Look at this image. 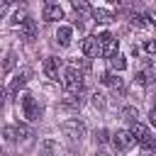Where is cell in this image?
<instances>
[{
	"label": "cell",
	"instance_id": "cell-1",
	"mask_svg": "<svg viewBox=\"0 0 156 156\" xmlns=\"http://www.w3.org/2000/svg\"><path fill=\"white\" fill-rule=\"evenodd\" d=\"M61 83L66 88V93H80L83 90V71L78 66H66L63 76H61Z\"/></svg>",
	"mask_w": 156,
	"mask_h": 156
},
{
	"label": "cell",
	"instance_id": "cell-2",
	"mask_svg": "<svg viewBox=\"0 0 156 156\" xmlns=\"http://www.w3.org/2000/svg\"><path fill=\"white\" fill-rule=\"evenodd\" d=\"M129 134H132L134 144H139L144 151H154V134L149 132V127H146V124L134 122V124H132V129H129Z\"/></svg>",
	"mask_w": 156,
	"mask_h": 156
},
{
	"label": "cell",
	"instance_id": "cell-3",
	"mask_svg": "<svg viewBox=\"0 0 156 156\" xmlns=\"http://www.w3.org/2000/svg\"><path fill=\"white\" fill-rule=\"evenodd\" d=\"M20 107H22V115H24L27 122H37V119L41 117V105H39V102L34 100V95H29V93L20 95Z\"/></svg>",
	"mask_w": 156,
	"mask_h": 156
},
{
	"label": "cell",
	"instance_id": "cell-4",
	"mask_svg": "<svg viewBox=\"0 0 156 156\" xmlns=\"http://www.w3.org/2000/svg\"><path fill=\"white\" fill-rule=\"evenodd\" d=\"M95 39H98V51H100V56L110 58V56H115V54H117L119 41H117V37H115V34H110V32H100Z\"/></svg>",
	"mask_w": 156,
	"mask_h": 156
},
{
	"label": "cell",
	"instance_id": "cell-5",
	"mask_svg": "<svg viewBox=\"0 0 156 156\" xmlns=\"http://www.w3.org/2000/svg\"><path fill=\"white\" fill-rule=\"evenodd\" d=\"M61 132L71 139V141H80L85 136V122L83 119H66L61 124Z\"/></svg>",
	"mask_w": 156,
	"mask_h": 156
},
{
	"label": "cell",
	"instance_id": "cell-6",
	"mask_svg": "<svg viewBox=\"0 0 156 156\" xmlns=\"http://www.w3.org/2000/svg\"><path fill=\"white\" fill-rule=\"evenodd\" d=\"M112 146H115L117 151H129V149L134 146V139H132L129 129H117V132L112 134Z\"/></svg>",
	"mask_w": 156,
	"mask_h": 156
},
{
	"label": "cell",
	"instance_id": "cell-7",
	"mask_svg": "<svg viewBox=\"0 0 156 156\" xmlns=\"http://www.w3.org/2000/svg\"><path fill=\"white\" fill-rule=\"evenodd\" d=\"M41 17H44V22H58V20H63V7L58 2H46L41 10Z\"/></svg>",
	"mask_w": 156,
	"mask_h": 156
},
{
	"label": "cell",
	"instance_id": "cell-8",
	"mask_svg": "<svg viewBox=\"0 0 156 156\" xmlns=\"http://www.w3.org/2000/svg\"><path fill=\"white\" fill-rule=\"evenodd\" d=\"M20 37H22V39H24L27 44H32V41L37 39V22L27 17V20H24V22L20 24Z\"/></svg>",
	"mask_w": 156,
	"mask_h": 156
},
{
	"label": "cell",
	"instance_id": "cell-9",
	"mask_svg": "<svg viewBox=\"0 0 156 156\" xmlns=\"http://www.w3.org/2000/svg\"><path fill=\"white\" fill-rule=\"evenodd\" d=\"M58 68H61V61H58V58H54V56L44 58L41 71H44V76H46L49 80H58Z\"/></svg>",
	"mask_w": 156,
	"mask_h": 156
},
{
	"label": "cell",
	"instance_id": "cell-10",
	"mask_svg": "<svg viewBox=\"0 0 156 156\" xmlns=\"http://www.w3.org/2000/svg\"><path fill=\"white\" fill-rule=\"evenodd\" d=\"M27 78H29V71H22V73H17L12 80H10V88H7V93H20L22 88H24V83H27Z\"/></svg>",
	"mask_w": 156,
	"mask_h": 156
},
{
	"label": "cell",
	"instance_id": "cell-11",
	"mask_svg": "<svg viewBox=\"0 0 156 156\" xmlns=\"http://www.w3.org/2000/svg\"><path fill=\"white\" fill-rule=\"evenodd\" d=\"M102 83L110 85L117 95H124V83H122V78H117V76H112V73H105V76H102Z\"/></svg>",
	"mask_w": 156,
	"mask_h": 156
},
{
	"label": "cell",
	"instance_id": "cell-12",
	"mask_svg": "<svg viewBox=\"0 0 156 156\" xmlns=\"http://www.w3.org/2000/svg\"><path fill=\"white\" fill-rule=\"evenodd\" d=\"M61 105H63L66 110H80V107H83V95H80V93H68Z\"/></svg>",
	"mask_w": 156,
	"mask_h": 156
},
{
	"label": "cell",
	"instance_id": "cell-13",
	"mask_svg": "<svg viewBox=\"0 0 156 156\" xmlns=\"http://www.w3.org/2000/svg\"><path fill=\"white\" fill-rule=\"evenodd\" d=\"M80 49H83L85 56H98V54H100V51H98V39H95V37H85L83 44H80Z\"/></svg>",
	"mask_w": 156,
	"mask_h": 156
},
{
	"label": "cell",
	"instance_id": "cell-14",
	"mask_svg": "<svg viewBox=\"0 0 156 156\" xmlns=\"http://www.w3.org/2000/svg\"><path fill=\"white\" fill-rule=\"evenodd\" d=\"M56 151H58V144L54 139H44L39 144V156H56Z\"/></svg>",
	"mask_w": 156,
	"mask_h": 156
},
{
	"label": "cell",
	"instance_id": "cell-15",
	"mask_svg": "<svg viewBox=\"0 0 156 156\" xmlns=\"http://www.w3.org/2000/svg\"><path fill=\"white\" fill-rule=\"evenodd\" d=\"M93 12V17H95V22H112L115 20V12H110V10H102V7H95V10H90Z\"/></svg>",
	"mask_w": 156,
	"mask_h": 156
},
{
	"label": "cell",
	"instance_id": "cell-16",
	"mask_svg": "<svg viewBox=\"0 0 156 156\" xmlns=\"http://www.w3.org/2000/svg\"><path fill=\"white\" fill-rule=\"evenodd\" d=\"M71 37H73V29H71V27H58L56 41H58L61 46H68V44H71Z\"/></svg>",
	"mask_w": 156,
	"mask_h": 156
},
{
	"label": "cell",
	"instance_id": "cell-17",
	"mask_svg": "<svg viewBox=\"0 0 156 156\" xmlns=\"http://www.w3.org/2000/svg\"><path fill=\"white\" fill-rule=\"evenodd\" d=\"M119 115H122V119H124V122H132V124H134V122H139V119H136V117H139V110H136L134 105H124Z\"/></svg>",
	"mask_w": 156,
	"mask_h": 156
},
{
	"label": "cell",
	"instance_id": "cell-18",
	"mask_svg": "<svg viewBox=\"0 0 156 156\" xmlns=\"http://www.w3.org/2000/svg\"><path fill=\"white\" fill-rule=\"evenodd\" d=\"M24 20H27V12H24V7H17V10L12 12V20H10V24H12V27H20Z\"/></svg>",
	"mask_w": 156,
	"mask_h": 156
},
{
	"label": "cell",
	"instance_id": "cell-19",
	"mask_svg": "<svg viewBox=\"0 0 156 156\" xmlns=\"http://www.w3.org/2000/svg\"><path fill=\"white\" fill-rule=\"evenodd\" d=\"M110 66H112L115 71H124V68H127V61H124L122 54H115V56H110Z\"/></svg>",
	"mask_w": 156,
	"mask_h": 156
},
{
	"label": "cell",
	"instance_id": "cell-20",
	"mask_svg": "<svg viewBox=\"0 0 156 156\" xmlns=\"http://www.w3.org/2000/svg\"><path fill=\"white\" fill-rule=\"evenodd\" d=\"M132 24L141 29V27H146V24H151V17H149V15H134V17H132Z\"/></svg>",
	"mask_w": 156,
	"mask_h": 156
},
{
	"label": "cell",
	"instance_id": "cell-21",
	"mask_svg": "<svg viewBox=\"0 0 156 156\" xmlns=\"http://www.w3.org/2000/svg\"><path fill=\"white\" fill-rule=\"evenodd\" d=\"M15 134H17L20 139H29V136H32V129H29L27 124H17V127H15Z\"/></svg>",
	"mask_w": 156,
	"mask_h": 156
},
{
	"label": "cell",
	"instance_id": "cell-22",
	"mask_svg": "<svg viewBox=\"0 0 156 156\" xmlns=\"http://www.w3.org/2000/svg\"><path fill=\"white\" fill-rule=\"evenodd\" d=\"M107 136H110L107 129H98V132H95V146H102V144L107 141Z\"/></svg>",
	"mask_w": 156,
	"mask_h": 156
},
{
	"label": "cell",
	"instance_id": "cell-23",
	"mask_svg": "<svg viewBox=\"0 0 156 156\" xmlns=\"http://www.w3.org/2000/svg\"><path fill=\"white\" fill-rule=\"evenodd\" d=\"M93 105L102 110V107H105V95H102V93H93Z\"/></svg>",
	"mask_w": 156,
	"mask_h": 156
},
{
	"label": "cell",
	"instance_id": "cell-24",
	"mask_svg": "<svg viewBox=\"0 0 156 156\" xmlns=\"http://www.w3.org/2000/svg\"><path fill=\"white\" fill-rule=\"evenodd\" d=\"M5 139H7V141H15V139H17L15 127H5Z\"/></svg>",
	"mask_w": 156,
	"mask_h": 156
},
{
	"label": "cell",
	"instance_id": "cell-25",
	"mask_svg": "<svg viewBox=\"0 0 156 156\" xmlns=\"http://www.w3.org/2000/svg\"><path fill=\"white\" fill-rule=\"evenodd\" d=\"M12 66H15V54L10 51V54H7V58H5V71H10Z\"/></svg>",
	"mask_w": 156,
	"mask_h": 156
},
{
	"label": "cell",
	"instance_id": "cell-26",
	"mask_svg": "<svg viewBox=\"0 0 156 156\" xmlns=\"http://www.w3.org/2000/svg\"><path fill=\"white\" fill-rule=\"evenodd\" d=\"M154 49H156V44H154L151 39H149V41H144V51H146V54H154Z\"/></svg>",
	"mask_w": 156,
	"mask_h": 156
},
{
	"label": "cell",
	"instance_id": "cell-27",
	"mask_svg": "<svg viewBox=\"0 0 156 156\" xmlns=\"http://www.w3.org/2000/svg\"><path fill=\"white\" fill-rule=\"evenodd\" d=\"M5 98H7V88H2V85H0V107L5 105Z\"/></svg>",
	"mask_w": 156,
	"mask_h": 156
},
{
	"label": "cell",
	"instance_id": "cell-28",
	"mask_svg": "<svg viewBox=\"0 0 156 156\" xmlns=\"http://www.w3.org/2000/svg\"><path fill=\"white\" fill-rule=\"evenodd\" d=\"M5 10H7V2H0V15H2Z\"/></svg>",
	"mask_w": 156,
	"mask_h": 156
}]
</instances>
